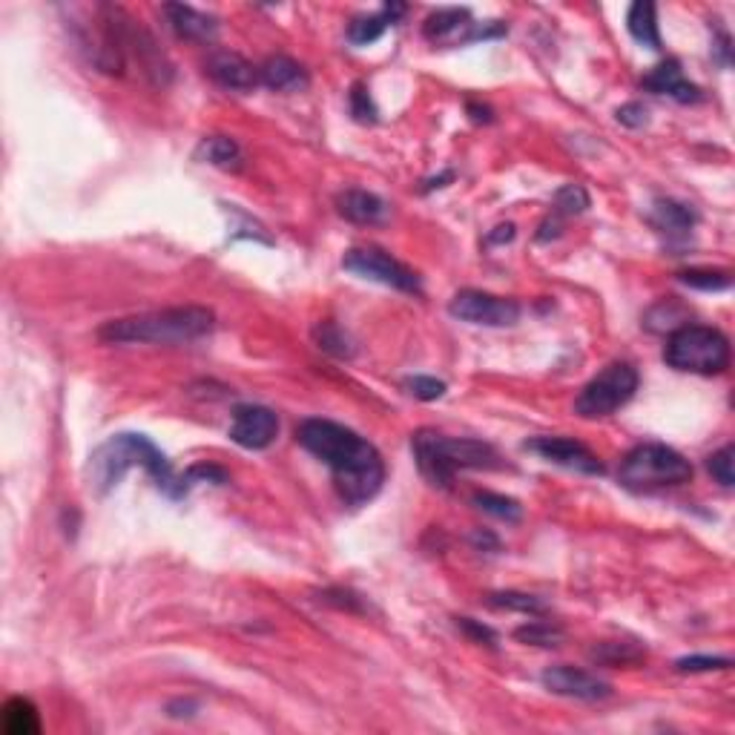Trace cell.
Segmentation results:
<instances>
[{
  "label": "cell",
  "instance_id": "6da1fadb",
  "mask_svg": "<svg viewBox=\"0 0 735 735\" xmlns=\"http://www.w3.org/2000/svg\"><path fill=\"white\" fill-rule=\"evenodd\" d=\"M296 437L313 457L331 468L336 491L348 506H365L377 497L385 483V463L377 448L357 431L334 420L311 417L299 425Z\"/></svg>",
  "mask_w": 735,
  "mask_h": 735
},
{
  "label": "cell",
  "instance_id": "7a4b0ae2",
  "mask_svg": "<svg viewBox=\"0 0 735 735\" xmlns=\"http://www.w3.org/2000/svg\"><path fill=\"white\" fill-rule=\"evenodd\" d=\"M130 468H144L156 486L167 497L173 500H181L187 489H184V480L173 471L170 460L161 454V448L144 437V434H115L107 443L95 448L90 454V463H87V483H90V491L95 494H107L112 491Z\"/></svg>",
  "mask_w": 735,
  "mask_h": 735
},
{
  "label": "cell",
  "instance_id": "3957f363",
  "mask_svg": "<svg viewBox=\"0 0 735 735\" xmlns=\"http://www.w3.org/2000/svg\"><path fill=\"white\" fill-rule=\"evenodd\" d=\"M216 316L210 308L201 305H184V308H164V311L138 313L107 322L98 339L110 345H181L193 342L213 331Z\"/></svg>",
  "mask_w": 735,
  "mask_h": 735
},
{
  "label": "cell",
  "instance_id": "277c9868",
  "mask_svg": "<svg viewBox=\"0 0 735 735\" xmlns=\"http://www.w3.org/2000/svg\"><path fill=\"white\" fill-rule=\"evenodd\" d=\"M414 460L431 486L451 489L454 477L468 468H500V454L480 440L468 437H446L437 431H417L411 437Z\"/></svg>",
  "mask_w": 735,
  "mask_h": 735
},
{
  "label": "cell",
  "instance_id": "5b68a950",
  "mask_svg": "<svg viewBox=\"0 0 735 735\" xmlns=\"http://www.w3.org/2000/svg\"><path fill=\"white\" fill-rule=\"evenodd\" d=\"M621 486L629 491H661L672 486H684L692 480V466L684 454L661 443H644L632 448L618 471Z\"/></svg>",
  "mask_w": 735,
  "mask_h": 735
},
{
  "label": "cell",
  "instance_id": "8992f818",
  "mask_svg": "<svg viewBox=\"0 0 735 735\" xmlns=\"http://www.w3.org/2000/svg\"><path fill=\"white\" fill-rule=\"evenodd\" d=\"M664 362L675 371L715 377L730 365V342L718 328L707 325H684L672 331L664 348Z\"/></svg>",
  "mask_w": 735,
  "mask_h": 735
},
{
  "label": "cell",
  "instance_id": "52a82bcc",
  "mask_svg": "<svg viewBox=\"0 0 735 735\" xmlns=\"http://www.w3.org/2000/svg\"><path fill=\"white\" fill-rule=\"evenodd\" d=\"M635 391H638V371L629 362H612L598 377L583 385L575 400V411L583 420H601L624 408L635 397Z\"/></svg>",
  "mask_w": 735,
  "mask_h": 735
},
{
  "label": "cell",
  "instance_id": "ba28073f",
  "mask_svg": "<svg viewBox=\"0 0 735 735\" xmlns=\"http://www.w3.org/2000/svg\"><path fill=\"white\" fill-rule=\"evenodd\" d=\"M342 268L359 276V279L379 282L385 288L402 290V293H423L420 276L408 265H402L400 259H394L388 250H382V247H351L342 256Z\"/></svg>",
  "mask_w": 735,
  "mask_h": 735
},
{
  "label": "cell",
  "instance_id": "9c48e42d",
  "mask_svg": "<svg viewBox=\"0 0 735 735\" xmlns=\"http://www.w3.org/2000/svg\"><path fill=\"white\" fill-rule=\"evenodd\" d=\"M448 313L468 325H483V328H512L520 319V305L506 296H494L483 290H460L451 302Z\"/></svg>",
  "mask_w": 735,
  "mask_h": 735
},
{
  "label": "cell",
  "instance_id": "30bf717a",
  "mask_svg": "<svg viewBox=\"0 0 735 735\" xmlns=\"http://www.w3.org/2000/svg\"><path fill=\"white\" fill-rule=\"evenodd\" d=\"M506 35V26L503 23H491V26H480V23L471 21V12L468 9H457V6H448V9H437L425 18V38L431 44H448V46H463L471 41H489V38H500Z\"/></svg>",
  "mask_w": 735,
  "mask_h": 735
},
{
  "label": "cell",
  "instance_id": "8fae6325",
  "mask_svg": "<svg viewBox=\"0 0 735 735\" xmlns=\"http://www.w3.org/2000/svg\"><path fill=\"white\" fill-rule=\"evenodd\" d=\"M279 434V417L265 405H239L233 411L230 440L247 451H265Z\"/></svg>",
  "mask_w": 735,
  "mask_h": 735
},
{
  "label": "cell",
  "instance_id": "7c38bea8",
  "mask_svg": "<svg viewBox=\"0 0 735 735\" xmlns=\"http://www.w3.org/2000/svg\"><path fill=\"white\" fill-rule=\"evenodd\" d=\"M543 687L563 698H575V701H603L612 695V684H606L603 678L586 672L578 667H549L540 675Z\"/></svg>",
  "mask_w": 735,
  "mask_h": 735
},
{
  "label": "cell",
  "instance_id": "4fadbf2b",
  "mask_svg": "<svg viewBox=\"0 0 735 735\" xmlns=\"http://www.w3.org/2000/svg\"><path fill=\"white\" fill-rule=\"evenodd\" d=\"M526 448L560 468H569V471H578V474H603L601 460L583 443L572 440V437H535V440L526 443Z\"/></svg>",
  "mask_w": 735,
  "mask_h": 735
},
{
  "label": "cell",
  "instance_id": "5bb4252c",
  "mask_svg": "<svg viewBox=\"0 0 735 735\" xmlns=\"http://www.w3.org/2000/svg\"><path fill=\"white\" fill-rule=\"evenodd\" d=\"M204 72L224 87V90L233 92H247L259 84V69L253 67L247 58H242L239 52H213L204 64Z\"/></svg>",
  "mask_w": 735,
  "mask_h": 735
},
{
  "label": "cell",
  "instance_id": "9a60e30c",
  "mask_svg": "<svg viewBox=\"0 0 735 735\" xmlns=\"http://www.w3.org/2000/svg\"><path fill=\"white\" fill-rule=\"evenodd\" d=\"M644 90L655 92V95H669V98H672V101H678V104H698V101L704 98L701 90L684 78V69H681V64H678V61H672V58L664 61V64H658V67L646 75Z\"/></svg>",
  "mask_w": 735,
  "mask_h": 735
},
{
  "label": "cell",
  "instance_id": "2e32d148",
  "mask_svg": "<svg viewBox=\"0 0 735 735\" xmlns=\"http://www.w3.org/2000/svg\"><path fill=\"white\" fill-rule=\"evenodd\" d=\"M336 210L342 219L354 224H382L388 222L391 216V207L388 201L379 199L377 193H368V190H345L336 196Z\"/></svg>",
  "mask_w": 735,
  "mask_h": 735
},
{
  "label": "cell",
  "instance_id": "e0dca14e",
  "mask_svg": "<svg viewBox=\"0 0 735 735\" xmlns=\"http://www.w3.org/2000/svg\"><path fill=\"white\" fill-rule=\"evenodd\" d=\"M164 15H167L170 29L184 41H213L219 32L216 18L204 15L193 6H184V3H164Z\"/></svg>",
  "mask_w": 735,
  "mask_h": 735
},
{
  "label": "cell",
  "instance_id": "ac0fdd59",
  "mask_svg": "<svg viewBox=\"0 0 735 735\" xmlns=\"http://www.w3.org/2000/svg\"><path fill=\"white\" fill-rule=\"evenodd\" d=\"M259 84L273 92H299L308 87V72L288 55H276L259 67Z\"/></svg>",
  "mask_w": 735,
  "mask_h": 735
},
{
  "label": "cell",
  "instance_id": "d6986e66",
  "mask_svg": "<svg viewBox=\"0 0 735 735\" xmlns=\"http://www.w3.org/2000/svg\"><path fill=\"white\" fill-rule=\"evenodd\" d=\"M196 156L204 164H213L219 170H242V164H245L242 147L233 138H227V135H210V138H204L199 144V150H196Z\"/></svg>",
  "mask_w": 735,
  "mask_h": 735
},
{
  "label": "cell",
  "instance_id": "ffe728a7",
  "mask_svg": "<svg viewBox=\"0 0 735 735\" xmlns=\"http://www.w3.org/2000/svg\"><path fill=\"white\" fill-rule=\"evenodd\" d=\"M3 733L6 735H38L41 733V718H38V707L29 698H9L3 704Z\"/></svg>",
  "mask_w": 735,
  "mask_h": 735
},
{
  "label": "cell",
  "instance_id": "44dd1931",
  "mask_svg": "<svg viewBox=\"0 0 735 735\" xmlns=\"http://www.w3.org/2000/svg\"><path fill=\"white\" fill-rule=\"evenodd\" d=\"M626 29H629V35L641 46L661 49V32H658V18H655V3H649V0L632 3L629 6V15H626Z\"/></svg>",
  "mask_w": 735,
  "mask_h": 735
},
{
  "label": "cell",
  "instance_id": "7402d4cb",
  "mask_svg": "<svg viewBox=\"0 0 735 735\" xmlns=\"http://www.w3.org/2000/svg\"><path fill=\"white\" fill-rule=\"evenodd\" d=\"M652 222H655L658 230H667V233H687V230L695 227L698 216H695L692 207L681 204V201L661 199L655 201V207H652Z\"/></svg>",
  "mask_w": 735,
  "mask_h": 735
},
{
  "label": "cell",
  "instance_id": "603a6c76",
  "mask_svg": "<svg viewBox=\"0 0 735 735\" xmlns=\"http://www.w3.org/2000/svg\"><path fill=\"white\" fill-rule=\"evenodd\" d=\"M474 506L480 512L497 517V520H506V523H520V517H523V506L514 497L494 494V491H477L474 494Z\"/></svg>",
  "mask_w": 735,
  "mask_h": 735
},
{
  "label": "cell",
  "instance_id": "cb8c5ba5",
  "mask_svg": "<svg viewBox=\"0 0 735 735\" xmlns=\"http://www.w3.org/2000/svg\"><path fill=\"white\" fill-rule=\"evenodd\" d=\"M684 325H690L687 322V308L684 305H678L675 299H664V302H658L652 311L646 313V328L649 331H678V328H684Z\"/></svg>",
  "mask_w": 735,
  "mask_h": 735
},
{
  "label": "cell",
  "instance_id": "d4e9b609",
  "mask_svg": "<svg viewBox=\"0 0 735 735\" xmlns=\"http://www.w3.org/2000/svg\"><path fill=\"white\" fill-rule=\"evenodd\" d=\"M313 339H316V345L325 351V354H331L336 359H351L354 357V342L348 339V334L334 325V322H322V325H316V331H313Z\"/></svg>",
  "mask_w": 735,
  "mask_h": 735
},
{
  "label": "cell",
  "instance_id": "484cf974",
  "mask_svg": "<svg viewBox=\"0 0 735 735\" xmlns=\"http://www.w3.org/2000/svg\"><path fill=\"white\" fill-rule=\"evenodd\" d=\"M644 658V649L632 644H601L592 649V661H598L603 667H635Z\"/></svg>",
  "mask_w": 735,
  "mask_h": 735
},
{
  "label": "cell",
  "instance_id": "4316f807",
  "mask_svg": "<svg viewBox=\"0 0 735 735\" xmlns=\"http://www.w3.org/2000/svg\"><path fill=\"white\" fill-rule=\"evenodd\" d=\"M514 638L520 641V644H532V646H560L566 641V632L560 629L557 624L552 621H532V624L526 626H517L514 629Z\"/></svg>",
  "mask_w": 735,
  "mask_h": 735
},
{
  "label": "cell",
  "instance_id": "83f0119b",
  "mask_svg": "<svg viewBox=\"0 0 735 735\" xmlns=\"http://www.w3.org/2000/svg\"><path fill=\"white\" fill-rule=\"evenodd\" d=\"M391 18L385 12H377V15H368V18H357V21L348 26V41L357 46H368L379 41L385 35V29L391 26Z\"/></svg>",
  "mask_w": 735,
  "mask_h": 735
},
{
  "label": "cell",
  "instance_id": "f1b7e54d",
  "mask_svg": "<svg viewBox=\"0 0 735 735\" xmlns=\"http://www.w3.org/2000/svg\"><path fill=\"white\" fill-rule=\"evenodd\" d=\"M678 282H684V285H690L695 290H707V293H713V290H727L733 285V276L727 273V270H710V268H690V270H681L678 273Z\"/></svg>",
  "mask_w": 735,
  "mask_h": 735
},
{
  "label": "cell",
  "instance_id": "f546056e",
  "mask_svg": "<svg viewBox=\"0 0 735 735\" xmlns=\"http://www.w3.org/2000/svg\"><path fill=\"white\" fill-rule=\"evenodd\" d=\"M489 606L506 612H523V615H546V603L526 592H494L489 595Z\"/></svg>",
  "mask_w": 735,
  "mask_h": 735
},
{
  "label": "cell",
  "instance_id": "4dcf8cb0",
  "mask_svg": "<svg viewBox=\"0 0 735 735\" xmlns=\"http://www.w3.org/2000/svg\"><path fill=\"white\" fill-rule=\"evenodd\" d=\"M586 207H589V193L580 184H566L557 190L552 213H555V219H572V216H580Z\"/></svg>",
  "mask_w": 735,
  "mask_h": 735
},
{
  "label": "cell",
  "instance_id": "1f68e13d",
  "mask_svg": "<svg viewBox=\"0 0 735 735\" xmlns=\"http://www.w3.org/2000/svg\"><path fill=\"white\" fill-rule=\"evenodd\" d=\"M733 457H735L733 446H724L721 451H715L713 457H707V468H710V474H713L715 480H718L724 489H730V486L735 483Z\"/></svg>",
  "mask_w": 735,
  "mask_h": 735
},
{
  "label": "cell",
  "instance_id": "d6a6232c",
  "mask_svg": "<svg viewBox=\"0 0 735 735\" xmlns=\"http://www.w3.org/2000/svg\"><path fill=\"white\" fill-rule=\"evenodd\" d=\"M405 391H408L414 400L431 402L440 400V397L446 394V382H440V379L434 377H411L405 379Z\"/></svg>",
  "mask_w": 735,
  "mask_h": 735
},
{
  "label": "cell",
  "instance_id": "836d02e7",
  "mask_svg": "<svg viewBox=\"0 0 735 735\" xmlns=\"http://www.w3.org/2000/svg\"><path fill=\"white\" fill-rule=\"evenodd\" d=\"M351 115L357 118L359 124H374L377 121V107H374L365 84H354V90H351Z\"/></svg>",
  "mask_w": 735,
  "mask_h": 735
},
{
  "label": "cell",
  "instance_id": "e575fe53",
  "mask_svg": "<svg viewBox=\"0 0 735 735\" xmlns=\"http://www.w3.org/2000/svg\"><path fill=\"white\" fill-rule=\"evenodd\" d=\"M733 661L730 658H718V655H690L675 661L678 672H713V669H730Z\"/></svg>",
  "mask_w": 735,
  "mask_h": 735
},
{
  "label": "cell",
  "instance_id": "d590c367",
  "mask_svg": "<svg viewBox=\"0 0 735 735\" xmlns=\"http://www.w3.org/2000/svg\"><path fill=\"white\" fill-rule=\"evenodd\" d=\"M457 629H463L474 644H486V646H491V649L497 646V632L489 629V626H483L480 621H471V618H457Z\"/></svg>",
  "mask_w": 735,
  "mask_h": 735
},
{
  "label": "cell",
  "instance_id": "8d00e7d4",
  "mask_svg": "<svg viewBox=\"0 0 735 735\" xmlns=\"http://www.w3.org/2000/svg\"><path fill=\"white\" fill-rule=\"evenodd\" d=\"M618 121L629 127V130H638V127H644L646 124V107L644 104H624L621 110H618Z\"/></svg>",
  "mask_w": 735,
  "mask_h": 735
},
{
  "label": "cell",
  "instance_id": "74e56055",
  "mask_svg": "<svg viewBox=\"0 0 735 735\" xmlns=\"http://www.w3.org/2000/svg\"><path fill=\"white\" fill-rule=\"evenodd\" d=\"M514 239V224H500V227H494V233H491L489 245H497V242H512Z\"/></svg>",
  "mask_w": 735,
  "mask_h": 735
},
{
  "label": "cell",
  "instance_id": "f35d334b",
  "mask_svg": "<svg viewBox=\"0 0 735 735\" xmlns=\"http://www.w3.org/2000/svg\"><path fill=\"white\" fill-rule=\"evenodd\" d=\"M468 112H474L471 118H474L477 124H483V121L489 124V121H491V110H489V107H477V104H468Z\"/></svg>",
  "mask_w": 735,
  "mask_h": 735
},
{
  "label": "cell",
  "instance_id": "ab89813d",
  "mask_svg": "<svg viewBox=\"0 0 735 735\" xmlns=\"http://www.w3.org/2000/svg\"><path fill=\"white\" fill-rule=\"evenodd\" d=\"M471 540H474V546H480V549H483V546H494V549H497V537L480 535V532H477V535H471Z\"/></svg>",
  "mask_w": 735,
  "mask_h": 735
}]
</instances>
